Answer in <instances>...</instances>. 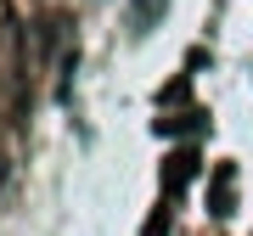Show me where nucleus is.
<instances>
[{"mask_svg": "<svg viewBox=\"0 0 253 236\" xmlns=\"http://www.w3.org/2000/svg\"><path fill=\"white\" fill-rule=\"evenodd\" d=\"M197 174H203V157L191 152V146H174V152L158 163V186H163V197H180V191L197 186Z\"/></svg>", "mask_w": 253, "mask_h": 236, "instance_id": "1", "label": "nucleus"}, {"mask_svg": "<svg viewBox=\"0 0 253 236\" xmlns=\"http://www.w3.org/2000/svg\"><path fill=\"white\" fill-rule=\"evenodd\" d=\"M231 202H236V163H214V180H208V214H214V219H231Z\"/></svg>", "mask_w": 253, "mask_h": 236, "instance_id": "2", "label": "nucleus"}, {"mask_svg": "<svg viewBox=\"0 0 253 236\" xmlns=\"http://www.w3.org/2000/svg\"><path fill=\"white\" fill-rule=\"evenodd\" d=\"M129 6H135V23H141V34H146V28H158V23H163L169 0H129Z\"/></svg>", "mask_w": 253, "mask_h": 236, "instance_id": "3", "label": "nucleus"}, {"mask_svg": "<svg viewBox=\"0 0 253 236\" xmlns=\"http://www.w3.org/2000/svg\"><path fill=\"white\" fill-rule=\"evenodd\" d=\"M191 90V73H180V79H169V84H163V90H158V101H163V107H169V101H180Z\"/></svg>", "mask_w": 253, "mask_h": 236, "instance_id": "4", "label": "nucleus"}, {"mask_svg": "<svg viewBox=\"0 0 253 236\" xmlns=\"http://www.w3.org/2000/svg\"><path fill=\"white\" fill-rule=\"evenodd\" d=\"M141 236H169V208H152V214H146Z\"/></svg>", "mask_w": 253, "mask_h": 236, "instance_id": "5", "label": "nucleus"}]
</instances>
